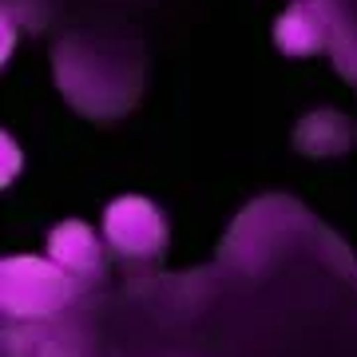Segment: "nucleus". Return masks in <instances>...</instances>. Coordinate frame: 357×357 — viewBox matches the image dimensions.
I'll list each match as a JSON object with an SVG mask.
<instances>
[{
    "label": "nucleus",
    "mask_w": 357,
    "mask_h": 357,
    "mask_svg": "<svg viewBox=\"0 0 357 357\" xmlns=\"http://www.w3.org/2000/svg\"><path fill=\"white\" fill-rule=\"evenodd\" d=\"M103 234L119 258L128 262H159L167 250V222L159 206L139 195H123L103 211Z\"/></svg>",
    "instance_id": "obj_2"
},
{
    "label": "nucleus",
    "mask_w": 357,
    "mask_h": 357,
    "mask_svg": "<svg viewBox=\"0 0 357 357\" xmlns=\"http://www.w3.org/2000/svg\"><path fill=\"white\" fill-rule=\"evenodd\" d=\"M274 40L286 56H310L326 44V24H321L318 4H294L290 13L278 20Z\"/></svg>",
    "instance_id": "obj_4"
},
{
    "label": "nucleus",
    "mask_w": 357,
    "mask_h": 357,
    "mask_svg": "<svg viewBox=\"0 0 357 357\" xmlns=\"http://www.w3.org/2000/svg\"><path fill=\"white\" fill-rule=\"evenodd\" d=\"M48 258L56 266H64L72 278H91L100 270V243L84 222H60L48 234Z\"/></svg>",
    "instance_id": "obj_3"
},
{
    "label": "nucleus",
    "mask_w": 357,
    "mask_h": 357,
    "mask_svg": "<svg viewBox=\"0 0 357 357\" xmlns=\"http://www.w3.org/2000/svg\"><path fill=\"white\" fill-rule=\"evenodd\" d=\"M4 159H8V167H4V183H13V139H8V135H4ZM16 163H20V155H16Z\"/></svg>",
    "instance_id": "obj_5"
},
{
    "label": "nucleus",
    "mask_w": 357,
    "mask_h": 357,
    "mask_svg": "<svg viewBox=\"0 0 357 357\" xmlns=\"http://www.w3.org/2000/svg\"><path fill=\"white\" fill-rule=\"evenodd\" d=\"M76 278L44 258H4L0 266V306L8 318H52L72 302Z\"/></svg>",
    "instance_id": "obj_1"
}]
</instances>
